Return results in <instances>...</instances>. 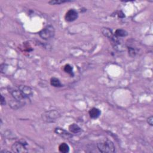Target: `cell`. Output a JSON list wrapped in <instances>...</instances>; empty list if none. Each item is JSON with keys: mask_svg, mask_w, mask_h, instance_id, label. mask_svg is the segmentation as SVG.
<instances>
[{"mask_svg": "<svg viewBox=\"0 0 153 153\" xmlns=\"http://www.w3.org/2000/svg\"><path fill=\"white\" fill-rule=\"evenodd\" d=\"M18 89L21 92L22 94L25 98V99H30L33 96V92L31 87L25 85L19 86Z\"/></svg>", "mask_w": 153, "mask_h": 153, "instance_id": "5b68a950", "label": "cell"}, {"mask_svg": "<svg viewBox=\"0 0 153 153\" xmlns=\"http://www.w3.org/2000/svg\"><path fill=\"white\" fill-rule=\"evenodd\" d=\"M69 130L73 133H78L82 131L81 129L78 126L77 124H72L69 126Z\"/></svg>", "mask_w": 153, "mask_h": 153, "instance_id": "8fae6325", "label": "cell"}, {"mask_svg": "<svg viewBox=\"0 0 153 153\" xmlns=\"http://www.w3.org/2000/svg\"><path fill=\"white\" fill-rule=\"evenodd\" d=\"M97 147L99 151L102 153H113L116 150L113 142L108 140L101 141L97 144Z\"/></svg>", "mask_w": 153, "mask_h": 153, "instance_id": "6da1fadb", "label": "cell"}, {"mask_svg": "<svg viewBox=\"0 0 153 153\" xmlns=\"http://www.w3.org/2000/svg\"><path fill=\"white\" fill-rule=\"evenodd\" d=\"M54 132L57 135H59L67 139L70 138L72 136V135L69 133H68L67 131L61 128H56L54 130Z\"/></svg>", "mask_w": 153, "mask_h": 153, "instance_id": "30bf717a", "label": "cell"}, {"mask_svg": "<svg viewBox=\"0 0 153 153\" xmlns=\"http://www.w3.org/2000/svg\"><path fill=\"white\" fill-rule=\"evenodd\" d=\"M64 71L69 75H71V76H74L73 74V67L69 64H67L64 67Z\"/></svg>", "mask_w": 153, "mask_h": 153, "instance_id": "2e32d148", "label": "cell"}, {"mask_svg": "<svg viewBox=\"0 0 153 153\" xmlns=\"http://www.w3.org/2000/svg\"><path fill=\"white\" fill-rule=\"evenodd\" d=\"M78 12L74 9H70L68 10L65 16L66 21L68 22H71L75 20L78 18Z\"/></svg>", "mask_w": 153, "mask_h": 153, "instance_id": "8992f818", "label": "cell"}, {"mask_svg": "<svg viewBox=\"0 0 153 153\" xmlns=\"http://www.w3.org/2000/svg\"><path fill=\"white\" fill-rule=\"evenodd\" d=\"M70 2V1H61V0H58V1H49V3L51 4V5H58V4H61L65 3H68Z\"/></svg>", "mask_w": 153, "mask_h": 153, "instance_id": "e0dca14e", "label": "cell"}, {"mask_svg": "<svg viewBox=\"0 0 153 153\" xmlns=\"http://www.w3.org/2000/svg\"><path fill=\"white\" fill-rule=\"evenodd\" d=\"M50 85L54 87H61L62 86L60 80L55 77H53L50 79Z\"/></svg>", "mask_w": 153, "mask_h": 153, "instance_id": "7c38bea8", "label": "cell"}, {"mask_svg": "<svg viewBox=\"0 0 153 153\" xmlns=\"http://www.w3.org/2000/svg\"><path fill=\"white\" fill-rule=\"evenodd\" d=\"M1 105L2 106H4L6 105V99L3 95L1 96Z\"/></svg>", "mask_w": 153, "mask_h": 153, "instance_id": "d6986e66", "label": "cell"}, {"mask_svg": "<svg viewBox=\"0 0 153 153\" xmlns=\"http://www.w3.org/2000/svg\"><path fill=\"white\" fill-rule=\"evenodd\" d=\"M9 92L11 94V96L13 97V98L19 101L20 102H24V100L25 99V98L23 96V95L22 94L21 92L19 90V89H10L9 90Z\"/></svg>", "mask_w": 153, "mask_h": 153, "instance_id": "52a82bcc", "label": "cell"}, {"mask_svg": "<svg viewBox=\"0 0 153 153\" xmlns=\"http://www.w3.org/2000/svg\"><path fill=\"white\" fill-rule=\"evenodd\" d=\"M61 116V114L58 111L53 109L46 111L41 115L43 120L46 123H53L57 120Z\"/></svg>", "mask_w": 153, "mask_h": 153, "instance_id": "7a4b0ae2", "label": "cell"}, {"mask_svg": "<svg viewBox=\"0 0 153 153\" xmlns=\"http://www.w3.org/2000/svg\"><path fill=\"white\" fill-rule=\"evenodd\" d=\"M115 35L118 37H124L128 35V33L126 30L122 29H118L116 31Z\"/></svg>", "mask_w": 153, "mask_h": 153, "instance_id": "9a60e30c", "label": "cell"}, {"mask_svg": "<svg viewBox=\"0 0 153 153\" xmlns=\"http://www.w3.org/2000/svg\"><path fill=\"white\" fill-rule=\"evenodd\" d=\"M55 35L54 27L51 25H48L46 26L39 32V37L45 40L50 39L52 38Z\"/></svg>", "mask_w": 153, "mask_h": 153, "instance_id": "3957f363", "label": "cell"}, {"mask_svg": "<svg viewBox=\"0 0 153 153\" xmlns=\"http://www.w3.org/2000/svg\"><path fill=\"white\" fill-rule=\"evenodd\" d=\"M89 114L91 118L96 119L101 116V111L98 108H93L89 111Z\"/></svg>", "mask_w": 153, "mask_h": 153, "instance_id": "9c48e42d", "label": "cell"}, {"mask_svg": "<svg viewBox=\"0 0 153 153\" xmlns=\"http://www.w3.org/2000/svg\"><path fill=\"white\" fill-rule=\"evenodd\" d=\"M147 123L148 124L150 125V126H153V117L152 116L147 118Z\"/></svg>", "mask_w": 153, "mask_h": 153, "instance_id": "ac0fdd59", "label": "cell"}, {"mask_svg": "<svg viewBox=\"0 0 153 153\" xmlns=\"http://www.w3.org/2000/svg\"><path fill=\"white\" fill-rule=\"evenodd\" d=\"M24 142L19 141L13 144L11 146V149L13 152L17 153H24L28 151L26 147V146L27 145V143L26 142L25 144H24Z\"/></svg>", "mask_w": 153, "mask_h": 153, "instance_id": "277c9868", "label": "cell"}, {"mask_svg": "<svg viewBox=\"0 0 153 153\" xmlns=\"http://www.w3.org/2000/svg\"><path fill=\"white\" fill-rule=\"evenodd\" d=\"M102 34L106 37L110 38L112 39L114 37L113 35L112 30H110L109 28H106V27H104L102 30Z\"/></svg>", "mask_w": 153, "mask_h": 153, "instance_id": "4fadbf2b", "label": "cell"}, {"mask_svg": "<svg viewBox=\"0 0 153 153\" xmlns=\"http://www.w3.org/2000/svg\"><path fill=\"white\" fill-rule=\"evenodd\" d=\"M24 102H20L19 101H17L14 99L13 100H11L9 102V106L13 109H18L22 108L24 105Z\"/></svg>", "mask_w": 153, "mask_h": 153, "instance_id": "ba28073f", "label": "cell"}, {"mask_svg": "<svg viewBox=\"0 0 153 153\" xmlns=\"http://www.w3.org/2000/svg\"><path fill=\"white\" fill-rule=\"evenodd\" d=\"M59 151L62 153H67L69 151V147L66 143H62L59 146Z\"/></svg>", "mask_w": 153, "mask_h": 153, "instance_id": "5bb4252c", "label": "cell"}]
</instances>
